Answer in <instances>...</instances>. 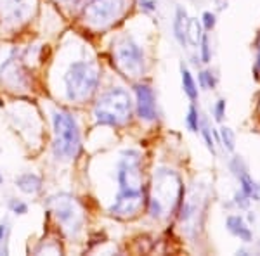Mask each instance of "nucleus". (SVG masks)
<instances>
[{"label": "nucleus", "instance_id": "nucleus-10", "mask_svg": "<svg viewBox=\"0 0 260 256\" xmlns=\"http://www.w3.org/2000/svg\"><path fill=\"white\" fill-rule=\"evenodd\" d=\"M136 95L139 118L144 121L156 120V99H154L153 89L149 85H136Z\"/></svg>", "mask_w": 260, "mask_h": 256}, {"label": "nucleus", "instance_id": "nucleus-18", "mask_svg": "<svg viewBox=\"0 0 260 256\" xmlns=\"http://www.w3.org/2000/svg\"><path fill=\"white\" fill-rule=\"evenodd\" d=\"M220 138H222V144L228 151H234V133L233 130L228 127H222L220 128Z\"/></svg>", "mask_w": 260, "mask_h": 256}, {"label": "nucleus", "instance_id": "nucleus-27", "mask_svg": "<svg viewBox=\"0 0 260 256\" xmlns=\"http://www.w3.org/2000/svg\"><path fill=\"white\" fill-rule=\"evenodd\" d=\"M7 232H9V229H7V225H6V224L0 225V241H4V237L7 236Z\"/></svg>", "mask_w": 260, "mask_h": 256}, {"label": "nucleus", "instance_id": "nucleus-1", "mask_svg": "<svg viewBox=\"0 0 260 256\" xmlns=\"http://www.w3.org/2000/svg\"><path fill=\"white\" fill-rule=\"evenodd\" d=\"M132 115V100L128 92L120 87L104 92L94 106V116L99 125L123 127Z\"/></svg>", "mask_w": 260, "mask_h": 256}, {"label": "nucleus", "instance_id": "nucleus-9", "mask_svg": "<svg viewBox=\"0 0 260 256\" xmlns=\"http://www.w3.org/2000/svg\"><path fill=\"white\" fill-rule=\"evenodd\" d=\"M118 0H85L83 16L95 26H104L116 16Z\"/></svg>", "mask_w": 260, "mask_h": 256}, {"label": "nucleus", "instance_id": "nucleus-2", "mask_svg": "<svg viewBox=\"0 0 260 256\" xmlns=\"http://www.w3.org/2000/svg\"><path fill=\"white\" fill-rule=\"evenodd\" d=\"M184 186L170 170H158L154 175V194L149 199V213L153 218H161L167 209L182 204Z\"/></svg>", "mask_w": 260, "mask_h": 256}, {"label": "nucleus", "instance_id": "nucleus-25", "mask_svg": "<svg viewBox=\"0 0 260 256\" xmlns=\"http://www.w3.org/2000/svg\"><path fill=\"white\" fill-rule=\"evenodd\" d=\"M203 24L207 30H212L213 26H215V14H212V12H205L203 14Z\"/></svg>", "mask_w": 260, "mask_h": 256}, {"label": "nucleus", "instance_id": "nucleus-23", "mask_svg": "<svg viewBox=\"0 0 260 256\" xmlns=\"http://www.w3.org/2000/svg\"><path fill=\"white\" fill-rule=\"evenodd\" d=\"M224 111H225V100H219V102L215 104V107H213V113H215V120L217 121H222L224 118Z\"/></svg>", "mask_w": 260, "mask_h": 256}, {"label": "nucleus", "instance_id": "nucleus-24", "mask_svg": "<svg viewBox=\"0 0 260 256\" xmlns=\"http://www.w3.org/2000/svg\"><path fill=\"white\" fill-rule=\"evenodd\" d=\"M203 137H205V142H207V148L212 151V154H215V148H213V140H212V133H210V128L207 125H203Z\"/></svg>", "mask_w": 260, "mask_h": 256}, {"label": "nucleus", "instance_id": "nucleus-26", "mask_svg": "<svg viewBox=\"0 0 260 256\" xmlns=\"http://www.w3.org/2000/svg\"><path fill=\"white\" fill-rule=\"evenodd\" d=\"M139 2H141V7H142V9L148 11V12L156 9V4H154L153 0H139Z\"/></svg>", "mask_w": 260, "mask_h": 256}, {"label": "nucleus", "instance_id": "nucleus-8", "mask_svg": "<svg viewBox=\"0 0 260 256\" xmlns=\"http://www.w3.org/2000/svg\"><path fill=\"white\" fill-rule=\"evenodd\" d=\"M142 204H144V191L142 189L120 191L115 203L111 204L110 213L116 218H132L141 211Z\"/></svg>", "mask_w": 260, "mask_h": 256}, {"label": "nucleus", "instance_id": "nucleus-11", "mask_svg": "<svg viewBox=\"0 0 260 256\" xmlns=\"http://www.w3.org/2000/svg\"><path fill=\"white\" fill-rule=\"evenodd\" d=\"M30 12V4L26 0H0V18L4 21L19 23Z\"/></svg>", "mask_w": 260, "mask_h": 256}, {"label": "nucleus", "instance_id": "nucleus-14", "mask_svg": "<svg viewBox=\"0 0 260 256\" xmlns=\"http://www.w3.org/2000/svg\"><path fill=\"white\" fill-rule=\"evenodd\" d=\"M228 229L231 234H234V236L240 237L241 241H245V242H250L251 239H253L250 227H246V224L243 222V218L238 215H233L228 218Z\"/></svg>", "mask_w": 260, "mask_h": 256}, {"label": "nucleus", "instance_id": "nucleus-22", "mask_svg": "<svg viewBox=\"0 0 260 256\" xmlns=\"http://www.w3.org/2000/svg\"><path fill=\"white\" fill-rule=\"evenodd\" d=\"M234 203H236V206H240V208H248L250 197L246 196L243 191H240V192H236V194H234Z\"/></svg>", "mask_w": 260, "mask_h": 256}, {"label": "nucleus", "instance_id": "nucleus-6", "mask_svg": "<svg viewBox=\"0 0 260 256\" xmlns=\"http://www.w3.org/2000/svg\"><path fill=\"white\" fill-rule=\"evenodd\" d=\"M49 206L52 209L54 216L57 218V222L68 230L71 236H77L80 232L83 225V215L82 208L78 206L75 197H71L70 194H59L56 197H50Z\"/></svg>", "mask_w": 260, "mask_h": 256}, {"label": "nucleus", "instance_id": "nucleus-28", "mask_svg": "<svg viewBox=\"0 0 260 256\" xmlns=\"http://www.w3.org/2000/svg\"><path fill=\"white\" fill-rule=\"evenodd\" d=\"M255 71L260 73V40H258V56H257V64H255Z\"/></svg>", "mask_w": 260, "mask_h": 256}, {"label": "nucleus", "instance_id": "nucleus-20", "mask_svg": "<svg viewBox=\"0 0 260 256\" xmlns=\"http://www.w3.org/2000/svg\"><path fill=\"white\" fill-rule=\"evenodd\" d=\"M201 61L203 62H210V44H208V36L203 35L201 36Z\"/></svg>", "mask_w": 260, "mask_h": 256}, {"label": "nucleus", "instance_id": "nucleus-29", "mask_svg": "<svg viewBox=\"0 0 260 256\" xmlns=\"http://www.w3.org/2000/svg\"><path fill=\"white\" fill-rule=\"evenodd\" d=\"M4 182V178H2V175H0V184H2Z\"/></svg>", "mask_w": 260, "mask_h": 256}, {"label": "nucleus", "instance_id": "nucleus-4", "mask_svg": "<svg viewBox=\"0 0 260 256\" xmlns=\"http://www.w3.org/2000/svg\"><path fill=\"white\" fill-rule=\"evenodd\" d=\"M66 97L73 102H83L95 92L99 85V71L94 64L85 61H75L64 75Z\"/></svg>", "mask_w": 260, "mask_h": 256}, {"label": "nucleus", "instance_id": "nucleus-5", "mask_svg": "<svg viewBox=\"0 0 260 256\" xmlns=\"http://www.w3.org/2000/svg\"><path fill=\"white\" fill-rule=\"evenodd\" d=\"M113 56L118 69L130 78L141 77L144 71V52L130 36H123L113 47Z\"/></svg>", "mask_w": 260, "mask_h": 256}, {"label": "nucleus", "instance_id": "nucleus-21", "mask_svg": "<svg viewBox=\"0 0 260 256\" xmlns=\"http://www.w3.org/2000/svg\"><path fill=\"white\" fill-rule=\"evenodd\" d=\"M9 208L12 213H16V215H24V213H28V206L26 203H23V201H18V199H12L9 203Z\"/></svg>", "mask_w": 260, "mask_h": 256}, {"label": "nucleus", "instance_id": "nucleus-15", "mask_svg": "<svg viewBox=\"0 0 260 256\" xmlns=\"http://www.w3.org/2000/svg\"><path fill=\"white\" fill-rule=\"evenodd\" d=\"M180 73H182V87H184V92H186V95L191 100H196V99H198V87H196L192 75L189 73V69L184 68V66L180 68Z\"/></svg>", "mask_w": 260, "mask_h": 256}, {"label": "nucleus", "instance_id": "nucleus-19", "mask_svg": "<svg viewBox=\"0 0 260 256\" xmlns=\"http://www.w3.org/2000/svg\"><path fill=\"white\" fill-rule=\"evenodd\" d=\"M215 83L217 82L210 71H201L200 73V85L203 89H215Z\"/></svg>", "mask_w": 260, "mask_h": 256}, {"label": "nucleus", "instance_id": "nucleus-12", "mask_svg": "<svg viewBox=\"0 0 260 256\" xmlns=\"http://www.w3.org/2000/svg\"><path fill=\"white\" fill-rule=\"evenodd\" d=\"M187 24H189V18H187V12L184 7H177L175 11V19H174V35L180 45L187 44Z\"/></svg>", "mask_w": 260, "mask_h": 256}, {"label": "nucleus", "instance_id": "nucleus-13", "mask_svg": "<svg viewBox=\"0 0 260 256\" xmlns=\"http://www.w3.org/2000/svg\"><path fill=\"white\" fill-rule=\"evenodd\" d=\"M16 187L24 194H39L42 191V178L35 173H23L16 178Z\"/></svg>", "mask_w": 260, "mask_h": 256}, {"label": "nucleus", "instance_id": "nucleus-16", "mask_svg": "<svg viewBox=\"0 0 260 256\" xmlns=\"http://www.w3.org/2000/svg\"><path fill=\"white\" fill-rule=\"evenodd\" d=\"M187 42L192 45H200L201 42V36H203V33H201V24L198 19H189V24H187Z\"/></svg>", "mask_w": 260, "mask_h": 256}, {"label": "nucleus", "instance_id": "nucleus-3", "mask_svg": "<svg viewBox=\"0 0 260 256\" xmlns=\"http://www.w3.org/2000/svg\"><path fill=\"white\" fill-rule=\"evenodd\" d=\"M52 151L57 159H75L80 154L82 140L78 123L70 113L59 111L54 115Z\"/></svg>", "mask_w": 260, "mask_h": 256}, {"label": "nucleus", "instance_id": "nucleus-7", "mask_svg": "<svg viewBox=\"0 0 260 256\" xmlns=\"http://www.w3.org/2000/svg\"><path fill=\"white\" fill-rule=\"evenodd\" d=\"M118 186L120 191L142 189L141 153L139 151H123L118 161Z\"/></svg>", "mask_w": 260, "mask_h": 256}, {"label": "nucleus", "instance_id": "nucleus-17", "mask_svg": "<svg viewBox=\"0 0 260 256\" xmlns=\"http://www.w3.org/2000/svg\"><path fill=\"white\" fill-rule=\"evenodd\" d=\"M186 125L191 132H198L200 130V118H198V111H196L194 106L189 107V113L186 116Z\"/></svg>", "mask_w": 260, "mask_h": 256}]
</instances>
